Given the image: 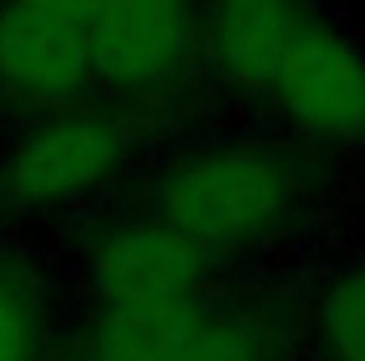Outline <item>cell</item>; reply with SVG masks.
Segmentation results:
<instances>
[{"instance_id":"obj_1","label":"cell","mask_w":365,"mask_h":361,"mask_svg":"<svg viewBox=\"0 0 365 361\" xmlns=\"http://www.w3.org/2000/svg\"><path fill=\"white\" fill-rule=\"evenodd\" d=\"M331 187L336 158L284 132H225L162 158L140 187V204L221 268L302 243L323 221Z\"/></svg>"},{"instance_id":"obj_6","label":"cell","mask_w":365,"mask_h":361,"mask_svg":"<svg viewBox=\"0 0 365 361\" xmlns=\"http://www.w3.org/2000/svg\"><path fill=\"white\" fill-rule=\"evenodd\" d=\"M259 111L276 132L327 153H365V47L323 9L284 56Z\"/></svg>"},{"instance_id":"obj_10","label":"cell","mask_w":365,"mask_h":361,"mask_svg":"<svg viewBox=\"0 0 365 361\" xmlns=\"http://www.w3.org/2000/svg\"><path fill=\"white\" fill-rule=\"evenodd\" d=\"M306 361H365V255L323 272L306 298Z\"/></svg>"},{"instance_id":"obj_8","label":"cell","mask_w":365,"mask_h":361,"mask_svg":"<svg viewBox=\"0 0 365 361\" xmlns=\"http://www.w3.org/2000/svg\"><path fill=\"white\" fill-rule=\"evenodd\" d=\"M319 0H204V64L221 93L259 106Z\"/></svg>"},{"instance_id":"obj_3","label":"cell","mask_w":365,"mask_h":361,"mask_svg":"<svg viewBox=\"0 0 365 361\" xmlns=\"http://www.w3.org/2000/svg\"><path fill=\"white\" fill-rule=\"evenodd\" d=\"M140 136L145 123L102 98L21 123L0 149V225L56 217L106 195L132 171Z\"/></svg>"},{"instance_id":"obj_7","label":"cell","mask_w":365,"mask_h":361,"mask_svg":"<svg viewBox=\"0 0 365 361\" xmlns=\"http://www.w3.org/2000/svg\"><path fill=\"white\" fill-rule=\"evenodd\" d=\"M98 98L90 30L21 0H0V115L30 123Z\"/></svg>"},{"instance_id":"obj_5","label":"cell","mask_w":365,"mask_h":361,"mask_svg":"<svg viewBox=\"0 0 365 361\" xmlns=\"http://www.w3.org/2000/svg\"><path fill=\"white\" fill-rule=\"evenodd\" d=\"M81 276L93 310L162 315L217 289V264L145 204L98 217L81 243Z\"/></svg>"},{"instance_id":"obj_4","label":"cell","mask_w":365,"mask_h":361,"mask_svg":"<svg viewBox=\"0 0 365 361\" xmlns=\"http://www.w3.org/2000/svg\"><path fill=\"white\" fill-rule=\"evenodd\" d=\"M98 98L145 128L208 81L204 0H110L90 21Z\"/></svg>"},{"instance_id":"obj_11","label":"cell","mask_w":365,"mask_h":361,"mask_svg":"<svg viewBox=\"0 0 365 361\" xmlns=\"http://www.w3.org/2000/svg\"><path fill=\"white\" fill-rule=\"evenodd\" d=\"M21 4H34V9H43V13H56V17H68V21H77V26H86L90 30V21L110 4V0H21Z\"/></svg>"},{"instance_id":"obj_2","label":"cell","mask_w":365,"mask_h":361,"mask_svg":"<svg viewBox=\"0 0 365 361\" xmlns=\"http://www.w3.org/2000/svg\"><path fill=\"white\" fill-rule=\"evenodd\" d=\"M64 361H306V302L268 285H217L162 315L93 310Z\"/></svg>"},{"instance_id":"obj_9","label":"cell","mask_w":365,"mask_h":361,"mask_svg":"<svg viewBox=\"0 0 365 361\" xmlns=\"http://www.w3.org/2000/svg\"><path fill=\"white\" fill-rule=\"evenodd\" d=\"M56 285L34 255L0 251V361H51Z\"/></svg>"}]
</instances>
